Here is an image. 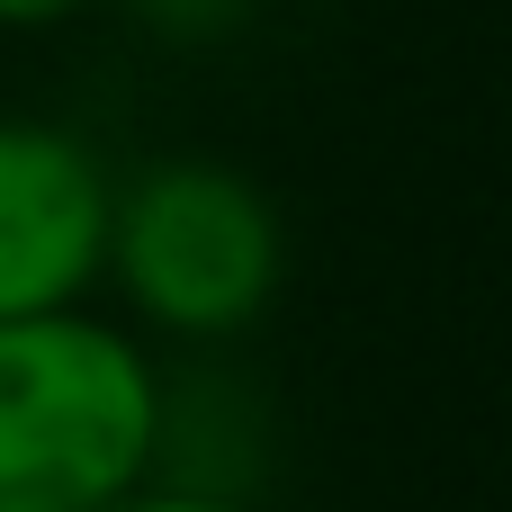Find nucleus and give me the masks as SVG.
<instances>
[{
  "label": "nucleus",
  "mask_w": 512,
  "mask_h": 512,
  "mask_svg": "<svg viewBox=\"0 0 512 512\" xmlns=\"http://www.w3.org/2000/svg\"><path fill=\"white\" fill-rule=\"evenodd\" d=\"M288 279V225L252 171L225 153H162L117 180L108 207V288L135 333L234 342L270 315Z\"/></svg>",
  "instance_id": "nucleus-2"
},
{
  "label": "nucleus",
  "mask_w": 512,
  "mask_h": 512,
  "mask_svg": "<svg viewBox=\"0 0 512 512\" xmlns=\"http://www.w3.org/2000/svg\"><path fill=\"white\" fill-rule=\"evenodd\" d=\"M99 512H261V504H243V495H225V486H180V477H144L135 495H117V504H99Z\"/></svg>",
  "instance_id": "nucleus-4"
},
{
  "label": "nucleus",
  "mask_w": 512,
  "mask_h": 512,
  "mask_svg": "<svg viewBox=\"0 0 512 512\" xmlns=\"http://www.w3.org/2000/svg\"><path fill=\"white\" fill-rule=\"evenodd\" d=\"M117 171L54 117H0V315L90 306L108 288Z\"/></svg>",
  "instance_id": "nucleus-3"
},
{
  "label": "nucleus",
  "mask_w": 512,
  "mask_h": 512,
  "mask_svg": "<svg viewBox=\"0 0 512 512\" xmlns=\"http://www.w3.org/2000/svg\"><path fill=\"white\" fill-rule=\"evenodd\" d=\"M171 387L135 324L0 315V512H99L162 477Z\"/></svg>",
  "instance_id": "nucleus-1"
},
{
  "label": "nucleus",
  "mask_w": 512,
  "mask_h": 512,
  "mask_svg": "<svg viewBox=\"0 0 512 512\" xmlns=\"http://www.w3.org/2000/svg\"><path fill=\"white\" fill-rule=\"evenodd\" d=\"M90 0H0V27H18V36H36V27H63V18H81Z\"/></svg>",
  "instance_id": "nucleus-5"
}]
</instances>
